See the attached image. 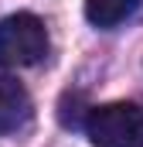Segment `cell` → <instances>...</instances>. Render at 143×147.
<instances>
[{
  "label": "cell",
  "instance_id": "1",
  "mask_svg": "<svg viewBox=\"0 0 143 147\" xmlns=\"http://www.w3.org/2000/svg\"><path fill=\"white\" fill-rule=\"evenodd\" d=\"M48 55V28L44 21L17 10L0 21V65L3 69H27Z\"/></svg>",
  "mask_w": 143,
  "mask_h": 147
},
{
  "label": "cell",
  "instance_id": "2",
  "mask_svg": "<svg viewBox=\"0 0 143 147\" xmlns=\"http://www.w3.org/2000/svg\"><path fill=\"white\" fill-rule=\"evenodd\" d=\"M85 134L92 147H143V106L140 103H106L85 116Z\"/></svg>",
  "mask_w": 143,
  "mask_h": 147
},
{
  "label": "cell",
  "instance_id": "3",
  "mask_svg": "<svg viewBox=\"0 0 143 147\" xmlns=\"http://www.w3.org/2000/svg\"><path fill=\"white\" fill-rule=\"evenodd\" d=\"M31 116V96L27 89L10 79V75H0V134H14L27 123Z\"/></svg>",
  "mask_w": 143,
  "mask_h": 147
},
{
  "label": "cell",
  "instance_id": "4",
  "mask_svg": "<svg viewBox=\"0 0 143 147\" xmlns=\"http://www.w3.org/2000/svg\"><path fill=\"white\" fill-rule=\"evenodd\" d=\"M136 7H140V0H85V17L96 28H116Z\"/></svg>",
  "mask_w": 143,
  "mask_h": 147
}]
</instances>
